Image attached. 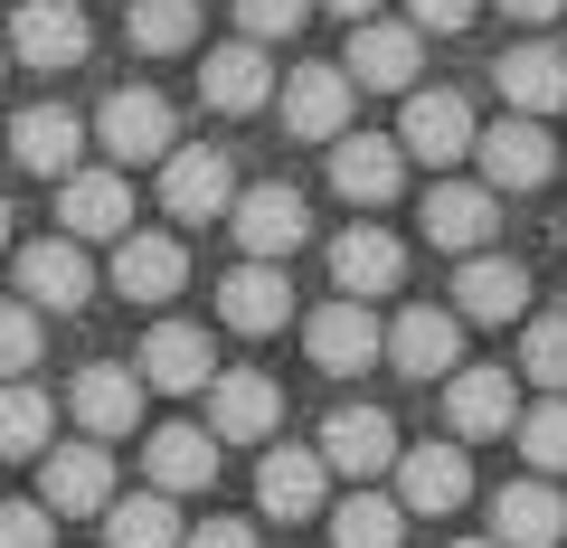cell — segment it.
<instances>
[{
	"label": "cell",
	"mask_w": 567,
	"mask_h": 548,
	"mask_svg": "<svg viewBox=\"0 0 567 548\" xmlns=\"http://www.w3.org/2000/svg\"><path fill=\"white\" fill-rule=\"evenodd\" d=\"M48 510H114V464L104 445H48Z\"/></svg>",
	"instance_id": "cell-28"
},
{
	"label": "cell",
	"mask_w": 567,
	"mask_h": 548,
	"mask_svg": "<svg viewBox=\"0 0 567 548\" xmlns=\"http://www.w3.org/2000/svg\"><path fill=\"white\" fill-rule=\"evenodd\" d=\"M95 133H104V152H114V162H171V104L152 95V85H123V95H104Z\"/></svg>",
	"instance_id": "cell-13"
},
{
	"label": "cell",
	"mask_w": 567,
	"mask_h": 548,
	"mask_svg": "<svg viewBox=\"0 0 567 548\" xmlns=\"http://www.w3.org/2000/svg\"><path fill=\"white\" fill-rule=\"evenodd\" d=\"M492 227H502V199H492V189H473V180H445L435 199H425V237L454 246V256H483Z\"/></svg>",
	"instance_id": "cell-24"
},
{
	"label": "cell",
	"mask_w": 567,
	"mask_h": 548,
	"mask_svg": "<svg viewBox=\"0 0 567 548\" xmlns=\"http://www.w3.org/2000/svg\"><path fill=\"white\" fill-rule=\"evenodd\" d=\"M58 218H66V237H133V189L114 170H66Z\"/></svg>",
	"instance_id": "cell-21"
},
{
	"label": "cell",
	"mask_w": 567,
	"mask_h": 548,
	"mask_svg": "<svg viewBox=\"0 0 567 548\" xmlns=\"http://www.w3.org/2000/svg\"><path fill=\"white\" fill-rule=\"evenodd\" d=\"M398 170H406V143L398 133H341V152H331V189L360 208L398 199Z\"/></svg>",
	"instance_id": "cell-17"
},
{
	"label": "cell",
	"mask_w": 567,
	"mask_h": 548,
	"mask_svg": "<svg viewBox=\"0 0 567 548\" xmlns=\"http://www.w3.org/2000/svg\"><path fill=\"white\" fill-rule=\"evenodd\" d=\"M10 152H20V170H39V180H66L85 152V123L66 114V104H29L20 123H10Z\"/></svg>",
	"instance_id": "cell-23"
},
{
	"label": "cell",
	"mask_w": 567,
	"mask_h": 548,
	"mask_svg": "<svg viewBox=\"0 0 567 548\" xmlns=\"http://www.w3.org/2000/svg\"><path fill=\"white\" fill-rule=\"evenodd\" d=\"M502 95L520 104V114H558V104H567V48H548V39L511 48V58H502Z\"/></svg>",
	"instance_id": "cell-30"
},
{
	"label": "cell",
	"mask_w": 567,
	"mask_h": 548,
	"mask_svg": "<svg viewBox=\"0 0 567 548\" xmlns=\"http://www.w3.org/2000/svg\"><path fill=\"white\" fill-rule=\"evenodd\" d=\"M20 293L39 312H76L85 293H95V256H85V237H39L20 246Z\"/></svg>",
	"instance_id": "cell-7"
},
{
	"label": "cell",
	"mask_w": 567,
	"mask_h": 548,
	"mask_svg": "<svg viewBox=\"0 0 567 548\" xmlns=\"http://www.w3.org/2000/svg\"><path fill=\"white\" fill-rule=\"evenodd\" d=\"M416 29H473V0H406Z\"/></svg>",
	"instance_id": "cell-42"
},
{
	"label": "cell",
	"mask_w": 567,
	"mask_h": 548,
	"mask_svg": "<svg viewBox=\"0 0 567 548\" xmlns=\"http://www.w3.org/2000/svg\"><path fill=\"white\" fill-rule=\"evenodd\" d=\"M284 416V387L265 379V369H218L208 379V435L218 445H265Z\"/></svg>",
	"instance_id": "cell-3"
},
{
	"label": "cell",
	"mask_w": 567,
	"mask_h": 548,
	"mask_svg": "<svg viewBox=\"0 0 567 548\" xmlns=\"http://www.w3.org/2000/svg\"><path fill=\"white\" fill-rule=\"evenodd\" d=\"M199 95L218 104V114H256V104L284 95V85H275V66L256 58V39H237V48H218V58L199 66Z\"/></svg>",
	"instance_id": "cell-29"
},
{
	"label": "cell",
	"mask_w": 567,
	"mask_h": 548,
	"mask_svg": "<svg viewBox=\"0 0 567 548\" xmlns=\"http://www.w3.org/2000/svg\"><path fill=\"white\" fill-rule=\"evenodd\" d=\"M331 275H341V293H398V275H406V256H398V237H379V227H350L341 246H331Z\"/></svg>",
	"instance_id": "cell-31"
},
{
	"label": "cell",
	"mask_w": 567,
	"mask_h": 548,
	"mask_svg": "<svg viewBox=\"0 0 567 548\" xmlns=\"http://www.w3.org/2000/svg\"><path fill=\"white\" fill-rule=\"evenodd\" d=\"M350 95H360L350 66H293V76H284V133H293V143H341Z\"/></svg>",
	"instance_id": "cell-2"
},
{
	"label": "cell",
	"mask_w": 567,
	"mask_h": 548,
	"mask_svg": "<svg viewBox=\"0 0 567 548\" xmlns=\"http://www.w3.org/2000/svg\"><path fill=\"white\" fill-rule=\"evenodd\" d=\"M10 48H20V66H76V58H85L76 0H29L20 20H10Z\"/></svg>",
	"instance_id": "cell-27"
},
{
	"label": "cell",
	"mask_w": 567,
	"mask_h": 548,
	"mask_svg": "<svg viewBox=\"0 0 567 548\" xmlns=\"http://www.w3.org/2000/svg\"><path fill=\"white\" fill-rule=\"evenodd\" d=\"M454 312H473V322H520L529 312V275L511 256H464L454 265Z\"/></svg>",
	"instance_id": "cell-22"
},
{
	"label": "cell",
	"mask_w": 567,
	"mask_h": 548,
	"mask_svg": "<svg viewBox=\"0 0 567 548\" xmlns=\"http://www.w3.org/2000/svg\"><path fill=\"white\" fill-rule=\"evenodd\" d=\"M58 435V397H39L29 379H0V454H48Z\"/></svg>",
	"instance_id": "cell-32"
},
{
	"label": "cell",
	"mask_w": 567,
	"mask_h": 548,
	"mask_svg": "<svg viewBox=\"0 0 567 548\" xmlns=\"http://www.w3.org/2000/svg\"><path fill=\"white\" fill-rule=\"evenodd\" d=\"M502 10H511V20H558L567 0H502Z\"/></svg>",
	"instance_id": "cell-43"
},
{
	"label": "cell",
	"mask_w": 567,
	"mask_h": 548,
	"mask_svg": "<svg viewBox=\"0 0 567 548\" xmlns=\"http://www.w3.org/2000/svg\"><path fill=\"white\" fill-rule=\"evenodd\" d=\"M218 322L227 331H284L293 322V293H284V265H265V256H246V265H227L218 275Z\"/></svg>",
	"instance_id": "cell-10"
},
{
	"label": "cell",
	"mask_w": 567,
	"mask_h": 548,
	"mask_svg": "<svg viewBox=\"0 0 567 548\" xmlns=\"http://www.w3.org/2000/svg\"><path fill=\"white\" fill-rule=\"evenodd\" d=\"M464 492H473L464 445H416V454H398V502H406V510L445 520V510H464Z\"/></svg>",
	"instance_id": "cell-18"
},
{
	"label": "cell",
	"mask_w": 567,
	"mask_h": 548,
	"mask_svg": "<svg viewBox=\"0 0 567 548\" xmlns=\"http://www.w3.org/2000/svg\"><path fill=\"white\" fill-rule=\"evenodd\" d=\"M303 350H312V369H331V379H360L369 360H388V331H379V312H369L360 293H341V303H322L303 322Z\"/></svg>",
	"instance_id": "cell-1"
},
{
	"label": "cell",
	"mask_w": 567,
	"mask_h": 548,
	"mask_svg": "<svg viewBox=\"0 0 567 548\" xmlns=\"http://www.w3.org/2000/svg\"><path fill=\"white\" fill-rule=\"evenodd\" d=\"M114 285L133 293V303H171V293L189 285L181 237H114Z\"/></svg>",
	"instance_id": "cell-26"
},
{
	"label": "cell",
	"mask_w": 567,
	"mask_h": 548,
	"mask_svg": "<svg viewBox=\"0 0 567 548\" xmlns=\"http://www.w3.org/2000/svg\"><path fill=\"white\" fill-rule=\"evenodd\" d=\"M483 180H502V189H548L558 180V143H548L539 114H511V123L483 133Z\"/></svg>",
	"instance_id": "cell-11"
},
{
	"label": "cell",
	"mask_w": 567,
	"mask_h": 548,
	"mask_svg": "<svg viewBox=\"0 0 567 548\" xmlns=\"http://www.w3.org/2000/svg\"><path fill=\"white\" fill-rule=\"evenodd\" d=\"M0 246H10V199H0Z\"/></svg>",
	"instance_id": "cell-45"
},
{
	"label": "cell",
	"mask_w": 567,
	"mask_h": 548,
	"mask_svg": "<svg viewBox=\"0 0 567 548\" xmlns=\"http://www.w3.org/2000/svg\"><path fill=\"white\" fill-rule=\"evenodd\" d=\"M322 445H275L256 464V502H265V520H312L322 510Z\"/></svg>",
	"instance_id": "cell-15"
},
{
	"label": "cell",
	"mask_w": 567,
	"mask_h": 548,
	"mask_svg": "<svg viewBox=\"0 0 567 548\" xmlns=\"http://www.w3.org/2000/svg\"><path fill=\"white\" fill-rule=\"evenodd\" d=\"M445 426L464 435V445L511 435V426H520V387H511V369H454V379H445Z\"/></svg>",
	"instance_id": "cell-5"
},
{
	"label": "cell",
	"mask_w": 567,
	"mask_h": 548,
	"mask_svg": "<svg viewBox=\"0 0 567 548\" xmlns=\"http://www.w3.org/2000/svg\"><path fill=\"white\" fill-rule=\"evenodd\" d=\"M218 379V350H208V331H189V322H152L142 331V387H208Z\"/></svg>",
	"instance_id": "cell-20"
},
{
	"label": "cell",
	"mask_w": 567,
	"mask_h": 548,
	"mask_svg": "<svg viewBox=\"0 0 567 548\" xmlns=\"http://www.w3.org/2000/svg\"><path fill=\"white\" fill-rule=\"evenodd\" d=\"M162 208L171 218H227L237 208V170H227V152H208V143H189V152H171L162 162Z\"/></svg>",
	"instance_id": "cell-8"
},
{
	"label": "cell",
	"mask_w": 567,
	"mask_h": 548,
	"mask_svg": "<svg viewBox=\"0 0 567 548\" xmlns=\"http://www.w3.org/2000/svg\"><path fill=\"white\" fill-rule=\"evenodd\" d=\"M66 416H76L95 445L133 435V426H142V369H104V360H85L76 387H66Z\"/></svg>",
	"instance_id": "cell-6"
},
{
	"label": "cell",
	"mask_w": 567,
	"mask_h": 548,
	"mask_svg": "<svg viewBox=\"0 0 567 548\" xmlns=\"http://www.w3.org/2000/svg\"><path fill=\"white\" fill-rule=\"evenodd\" d=\"M322 464L350 473V483H369V473H398V426H388L379 406H341L322 426Z\"/></svg>",
	"instance_id": "cell-16"
},
{
	"label": "cell",
	"mask_w": 567,
	"mask_h": 548,
	"mask_svg": "<svg viewBox=\"0 0 567 548\" xmlns=\"http://www.w3.org/2000/svg\"><path fill=\"white\" fill-rule=\"evenodd\" d=\"M454 548H502V539H454Z\"/></svg>",
	"instance_id": "cell-46"
},
{
	"label": "cell",
	"mask_w": 567,
	"mask_h": 548,
	"mask_svg": "<svg viewBox=\"0 0 567 548\" xmlns=\"http://www.w3.org/2000/svg\"><path fill=\"white\" fill-rule=\"evenodd\" d=\"M227 218H237V246H246V256H265V265H284L293 246L312 237V208H303V189H284V180H256L237 208H227Z\"/></svg>",
	"instance_id": "cell-4"
},
{
	"label": "cell",
	"mask_w": 567,
	"mask_h": 548,
	"mask_svg": "<svg viewBox=\"0 0 567 548\" xmlns=\"http://www.w3.org/2000/svg\"><path fill=\"white\" fill-rule=\"evenodd\" d=\"M181 548H256V529H246V520H199Z\"/></svg>",
	"instance_id": "cell-41"
},
{
	"label": "cell",
	"mask_w": 567,
	"mask_h": 548,
	"mask_svg": "<svg viewBox=\"0 0 567 548\" xmlns=\"http://www.w3.org/2000/svg\"><path fill=\"white\" fill-rule=\"evenodd\" d=\"M322 10H341V20H379V0H322Z\"/></svg>",
	"instance_id": "cell-44"
},
{
	"label": "cell",
	"mask_w": 567,
	"mask_h": 548,
	"mask_svg": "<svg viewBox=\"0 0 567 548\" xmlns=\"http://www.w3.org/2000/svg\"><path fill=\"white\" fill-rule=\"evenodd\" d=\"M0 548H58V510L48 502H0Z\"/></svg>",
	"instance_id": "cell-39"
},
{
	"label": "cell",
	"mask_w": 567,
	"mask_h": 548,
	"mask_svg": "<svg viewBox=\"0 0 567 548\" xmlns=\"http://www.w3.org/2000/svg\"><path fill=\"white\" fill-rule=\"evenodd\" d=\"M416 66H425V39H416V29H398V20H360V39H350V76H360V85L398 95V85H416Z\"/></svg>",
	"instance_id": "cell-25"
},
{
	"label": "cell",
	"mask_w": 567,
	"mask_h": 548,
	"mask_svg": "<svg viewBox=\"0 0 567 548\" xmlns=\"http://www.w3.org/2000/svg\"><path fill=\"white\" fill-rule=\"evenodd\" d=\"M520 454H529V473H567V397H548V406H529L520 426Z\"/></svg>",
	"instance_id": "cell-37"
},
{
	"label": "cell",
	"mask_w": 567,
	"mask_h": 548,
	"mask_svg": "<svg viewBox=\"0 0 567 548\" xmlns=\"http://www.w3.org/2000/svg\"><path fill=\"white\" fill-rule=\"evenodd\" d=\"M142 473H152V492H208L218 483V435L208 426H152L142 435Z\"/></svg>",
	"instance_id": "cell-14"
},
{
	"label": "cell",
	"mask_w": 567,
	"mask_h": 548,
	"mask_svg": "<svg viewBox=\"0 0 567 548\" xmlns=\"http://www.w3.org/2000/svg\"><path fill=\"white\" fill-rule=\"evenodd\" d=\"M39 350H48V322H39V303H0V379H29L39 369Z\"/></svg>",
	"instance_id": "cell-36"
},
{
	"label": "cell",
	"mask_w": 567,
	"mask_h": 548,
	"mask_svg": "<svg viewBox=\"0 0 567 548\" xmlns=\"http://www.w3.org/2000/svg\"><path fill=\"white\" fill-rule=\"evenodd\" d=\"M388 360H398V379H454V360H464V331H454V312H435V303L398 312V331H388Z\"/></svg>",
	"instance_id": "cell-19"
},
{
	"label": "cell",
	"mask_w": 567,
	"mask_h": 548,
	"mask_svg": "<svg viewBox=\"0 0 567 548\" xmlns=\"http://www.w3.org/2000/svg\"><path fill=\"white\" fill-rule=\"evenodd\" d=\"M312 0H237V29L246 39H284V29H303Z\"/></svg>",
	"instance_id": "cell-40"
},
{
	"label": "cell",
	"mask_w": 567,
	"mask_h": 548,
	"mask_svg": "<svg viewBox=\"0 0 567 548\" xmlns=\"http://www.w3.org/2000/svg\"><path fill=\"white\" fill-rule=\"evenodd\" d=\"M0 58H10V39H0Z\"/></svg>",
	"instance_id": "cell-47"
},
{
	"label": "cell",
	"mask_w": 567,
	"mask_h": 548,
	"mask_svg": "<svg viewBox=\"0 0 567 548\" xmlns=\"http://www.w3.org/2000/svg\"><path fill=\"white\" fill-rule=\"evenodd\" d=\"M199 39V0H133V48L142 58H181Z\"/></svg>",
	"instance_id": "cell-35"
},
{
	"label": "cell",
	"mask_w": 567,
	"mask_h": 548,
	"mask_svg": "<svg viewBox=\"0 0 567 548\" xmlns=\"http://www.w3.org/2000/svg\"><path fill=\"white\" fill-rule=\"evenodd\" d=\"M398 529H406V502H388V492H350L331 510V539L341 548H398Z\"/></svg>",
	"instance_id": "cell-34"
},
{
	"label": "cell",
	"mask_w": 567,
	"mask_h": 548,
	"mask_svg": "<svg viewBox=\"0 0 567 548\" xmlns=\"http://www.w3.org/2000/svg\"><path fill=\"white\" fill-rule=\"evenodd\" d=\"M520 369H529V379L548 387V397H567V322H558V312L520 331Z\"/></svg>",
	"instance_id": "cell-38"
},
{
	"label": "cell",
	"mask_w": 567,
	"mask_h": 548,
	"mask_svg": "<svg viewBox=\"0 0 567 548\" xmlns=\"http://www.w3.org/2000/svg\"><path fill=\"white\" fill-rule=\"evenodd\" d=\"M104 539H114V548H181L171 492H133V502H114V510H104Z\"/></svg>",
	"instance_id": "cell-33"
},
{
	"label": "cell",
	"mask_w": 567,
	"mask_h": 548,
	"mask_svg": "<svg viewBox=\"0 0 567 548\" xmlns=\"http://www.w3.org/2000/svg\"><path fill=\"white\" fill-rule=\"evenodd\" d=\"M398 143H406V162H435V170L464 162V152H473V104L445 95V85H425V95L398 114Z\"/></svg>",
	"instance_id": "cell-12"
},
{
	"label": "cell",
	"mask_w": 567,
	"mask_h": 548,
	"mask_svg": "<svg viewBox=\"0 0 567 548\" xmlns=\"http://www.w3.org/2000/svg\"><path fill=\"white\" fill-rule=\"evenodd\" d=\"M492 539H502V548H558V539H567V492H558V473L502 483V502H492Z\"/></svg>",
	"instance_id": "cell-9"
}]
</instances>
